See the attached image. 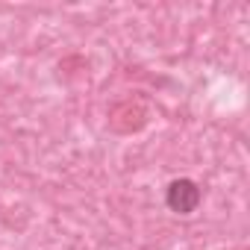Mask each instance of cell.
I'll return each mask as SVG.
<instances>
[{
  "instance_id": "1",
  "label": "cell",
  "mask_w": 250,
  "mask_h": 250,
  "mask_svg": "<svg viewBox=\"0 0 250 250\" xmlns=\"http://www.w3.org/2000/svg\"><path fill=\"white\" fill-rule=\"evenodd\" d=\"M200 197H203V191H200V186L194 183V180H174L171 186H168V191H165V203H168V209L171 212H177V215H188V212H194L197 206H200Z\"/></svg>"
}]
</instances>
